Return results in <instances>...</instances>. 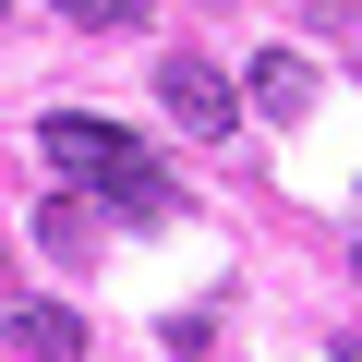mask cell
<instances>
[{
    "mask_svg": "<svg viewBox=\"0 0 362 362\" xmlns=\"http://www.w3.org/2000/svg\"><path fill=\"white\" fill-rule=\"evenodd\" d=\"M13 350H37V362H85V314H73V302H13Z\"/></svg>",
    "mask_w": 362,
    "mask_h": 362,
    "instance_id": "3",
    "label": "cell"
},
{
    "mask_svg": "<svg viewBox=\"0 0 362 362\" xmlns=\"http://www.w3.org/2000/svg\"><path fill=\"white\" fill-rule=\"evenodd\" d=\"M350 278H362V242H350Z\"/></svg>",
    "mask_w": 362,
    "mask_h": 362,
    "instance_id": "7",
    "label": "cell"
},
{
    "mask_svg": "<svg viewBox=\"0 0 362 362\" xmlns=\"http://www.w3.org/2000/svg\"><path fill=\"white\" fill-rule=\"evenodd\" d=\"M73 25H145V0H73Z\"/></svg>",
    "mask_w": 362,
    "mask_h": 362,
    "instance_id": "6",
    "label": "cell"
},
{
    "mask_svg": "<svg viewBox=\"0 0 362 362\" xmlns=\"http://www.w3.org/2000/svg\"><path fill=\"white\" fill-rule=\"evenodd\" d=\"M157 97H169L181 133H242V85H230L218 61H194V49H169V61H157Z\"/></svg>",
    "mask_w": 362,
    "mask_h": 362,
    "instance_id": "2",
    "label": "cell"
},
{
    "mask_svg": "<svg viewBox=\"0 0 362 362\" xmlns=\"http://www.w3.org/2000/svg\"><path fill=\"white\" fill-rule=\"evenodd\" d=\"M254 109H266V121H302V109H314V61H302V49H266V61H254Z\"/></svg>",
    "mask_w": 362,
    "mask_h": 362,
    "instance_id": "4",
    "label": "cell"
},
{
    "mask_svg": "<svg viewBox=\"0 0 362 362\" xmlns=\"http://www.w3.org/2000/svg\"><path fill=\"white\" fill-rule=\"evenodd\" d=\"M37 157H49L61 181H85V194H109V181H133V169H145V145H133L121 121H97V109H49Z\"/></svg>",
    "mask_w": 362,
    "mask_h": 362,
    "instance_id": "1",
    "label": "cell"
},
{
    "mask_svg": "<svg viewBox=\"0 0 362 362\" xmlns=\"http://www.w3.org/2000/svg\"><path fill=\"white\" fill-rule=\"evenodd\" d=\"M0 13H13V0H0Z\"/></svg>",
    "mask_w": 362,
    "mask_h": 362,
    "instance_id": "8",
    "label": "cell"
},
{
    "mask_svg": "<svg viewBox=\"0 0 362 362\" xmlns=\"http://www.w3.org/2000/svg\"><path fill=\"white\" fill-rule=\"evenodd\" d=\"M109 218H169V181H145V169L109 181Z\"/></svg>",
    "mask_w": 362,
    "mask_h": 362,
    "instance_id": "5",
    "label": "cell"
}]
</instances>
